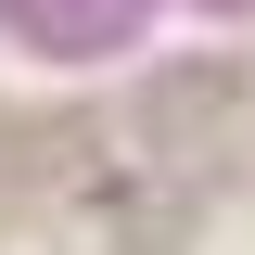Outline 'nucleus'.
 <instances>
[{"mask_svg": "<svg viewBox=\"0 0 255 255\" xmlns=\"http://www.w3.org/2000/svg\"><path fill=\"white\" fill-rule=\"evenodd\" d=\"M90 166H102V128L90 115H38V128L0 140V191H51V179H90Z\"/></svg>", "mask_w": 255, "mask_h": 255, "instance_id": "nucleus-1", "label": "nucleus"}, {"mask_svg": "<svg viewBox=\"0 0 255 255\" xmlns=\"http://www.w3.org/2000/svg\"><path fill=\"white\" fill-rule=\"evenodd\" d=\"M0 255H77V243H64L51 217H13V230H0Z\"/></svg>", "mask_w": 255, "mask_h": 255, "instance_id": "nucleus-4", "label": "nucleus"}, {"mask_svg": "<svg viewBox=\"0 0 255 255\" xmlns=\"http://www.w3.org/2000/svg\"><path fill=\"white\" fill-rule=\"evenodd\" d=\"M191 230V191H115V243H140V255H166Z\"/></svg>", "mask_w": 255, "mask_h": 255, "instance_id": "nucleus-3", "label": "nucleus"}, {"mask_svg": "<svg viewBox=\"0 0 255 255\" xmlns=\"http://www.w3.org/2000/svg\"><path fill=\"white\" fill-rule=\"evenodd\" d=\"M230 102H243V77H217V64H179V77L140 102V128H153V140H204V128H230Z\"/></svg>", "mask_w": 255, "mask_h": 255, "instance_id": "nucleus-2", "label": "nucleus"}, {"mask_svg": "<svg viewBox=\"0 0 255 255\" xmlns=\"http://www.w3.org/2000/svg\"><path fill=\"white\" fill-rule=\"evenodd\" d=\"M0 140H13V115H0Z\"/></svg>", "mask_w": 255, "mask_h": 255, "instance_id": "nucleus-5", "label": "nucleus"}]
</instances>
